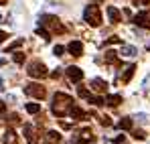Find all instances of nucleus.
I'll list each match as a JSON object with an SVG mask.
<instances>
[{"label":"nucleus","instance_id":"1","mask_svg":"<svg viewBox=\"0 0 150 144\" xmlns=\"http://www.w3.org/2000/svg\"><path fill=\"white\" fill-rule=\"evenodd\" d=\"M71 106H73V97L63 94V92H57L53 96V101H51V112H53V116L61 118L71 110Z\"/></svg>","mask_w":150,"mask_h":144},{"label":"nucleus","instance_id":"2","mask_svg":"<svg viewBox=\"0 0 150 144\" xmlns=\"http://www.w3.org/2000/svg\"><path fill=\"white\" fill-rule=\"evenodd\" d=\"M39 24L45 26L51 35H63V33H65L63 23H61L57 16H53V14H45V16H41V18H39Z\"/></svg>","mask_w":150,"mask_h":144},{"label":"nucleus","instance_id":"3","mask_svg":"<svg viewBox=\"0 0 150 144\" xmlns=\"http://www.w3.org/2000/svg\"><path fill=\"white\" fill-rule=\"evenodd\" d=\"M83 21L89 24V26H100L101 24V12H100V8H98V4L85 6V10H83Z\"/></svg>","mask_w":150,"mask_h":144},{"label":"nucleus","instance_id":"4","mask_svg":"<svg viewBox=\"0 0 150 144\" xmlns=\"http://www.w3.org/2000/svg\"><path fill=\"white\" fill-rule=\"evenodd\" d=\"M26 73H28L33 79H45V77L49 75V69H47V67H45L41 61H33V63L28 65Z\"/></svg>","mask_w":150,"mask_h":144},{"label":"nucleus","instance_id":"5","mask_svg":"<svg viewBox=\"0 0 150 144\" xmlns=\"http://www.w3.org/2000/svg\"><path fill=\"white\" fill-rule=\"evenodd\" d=\"M25 92L28 96L37 97V99H45V97H47V89H45V85H41V83H30V85H26Z\"/></svg>","mask_w":150,"mask_h":144},{"label":"nucleus","instance_id":"6","mask_svg":"<svg viewBox=\"0 0 150 144\" xmlns=\"http://www.w3.org/2000/svg\"><path fill=\"white\" fill-rule=\"evenodd\" d=\"M134 24H138L140 28H150V10H140L134 16Z\"/></svg>","mask_w":150,"mask_h":144},{"label":"nucleus","instance_id":"7","mask_svg":"<svg viewBox=\"0 0 150 144\" xmlns=\"http://www.w3.org/2000/svg\"><path fill=\"white\" fill-rule=\"evenodd\" d=\"M65 75H67L69 81H73V83H77V81L83 79V71H81L79 67H67V69H65Z\"/></svg>","mask_w":150,"mask_h":144},{"label":"nucleus","instance_id":"8","mask_svg":"<svg viewBox=\"0 0 150 144\" xmlns=\"http://www.w3.org/2000/svg\"><path fill=\"white\" fill-rule=\"evenodd\" d=\"M25 136H26V142H28V144H37V142H39L37 128H33L30 124H26V126H25Z\"/></svg>","mask_w":150,"mask_h":144},{"label":"nucleus","instance_id":"9","mask_svg":"<svg viewBox=\"0 0 150 144\" xmlns=\"http://www.w3.org/2000/svg\"><path fill=\"white\" fill-rule=\"evenodd\" d=\"M67 51H69L73 57H81V55H83V45H81V41H71V43L67 45Z\"/></svg>","mask_w":150,"mask_h":144},{"label":"nucleus","instance_id":"10","mask_svg":"<svg viewBox=\"0 0 150 144\" xmlns=\"http://www.w3.org/2000/svg\"><path fill=\"white\" fill-rule=\"evenodd\" d=\"M91 89L98 92V94H105L108 92V83L103 79H100V77H96V79H91Z\"/></svg>","mask_w":150,"mask_h":144},{"label":"nucleus","instance_id":"11","mask_svg":"<svg viewBox=\"0 0 150 144\" xmlns=\"http://www.w3.org/2000/svg\"><path fill=\"white\" fill-rule=\"evenodd\" d=\"M134 73H136V65H126L124 73L120 75V81H122V83H128V81L134 77Z\"/></svg>","mask_w":150,"mask_h":144},{"label":"nucleus","instance_id":"12","mask_svg":"<svg viewBox=\"0 0 150 144\" xmlns=\"http://www.w3.org/2000/svg\"><path fill=\"white\" fill-rule=\"evenodd\" d=\"M108 16H110V23L112 24H118L122 21V12L118 8H114V6H108Z\"/></svg>","mask_w":150,"mask_h":144},{"label":"nucleus","instance_id":"13","mask_svg":"<svg viewBox=\"0 0 150 144\" xmlns=\"http://www.w3.org/2000/svg\"><path fill=\"white\" fill-rule=\"evenodd\" d=\"M45 140H47V144H59L61 142V134H59L57 130H49V132L45 134Z\"/></svg>","mask_w":150,"mask_h":144},{"label":"nucleus","instance_id":"14","mask_svg":"<svg viewBox=\"0 0 150 144\" xmlns=\"http://www.w3.org/2000/svg\"><path fill=\"white\" fill-rule=\"evenodd\" d=\"M69 114H71V118H73V120H83V118H85V112H83V110H81L79 106H75V104L71 106Z\"/></svg>","mask_w":150,"mask_h":144},{"label":"nucleus","instance_id":"15","mask_svg":"<svg viewBox=\"0 0 150 144\" xmlns=\"http://www.w3.org/2000/svg\"><path fill=\"white\" fill-rule=\"evenodd\" d=\"M120 53H122L124 57H136V55H138V49H136V47H132V45H124Z\"/></svg>","mask_w":150,"mask_h":144},{"label":"nucleus","instance_id":"16","mask_svg":"<svg viewBox=\"0 0 150 144\" xmlns=\"http://www.w3.org/2000/svg\"><path fill=\"white\" fill-rule=\"evenodd\" d=\"M4 144H18V136H16L12 130H6V134H4Z\"/></svg>","mask_w":150,"mask_h":144},{"label":"nucleus","instance_id":"17","mask_svg":"<svg viewBox=\"0 0 150 144\" xmlns=\"http://www.w3.org/2000/svg\"><path fill=\"white\" fill-rule=\"evenodd\" d=\"M132 126H134L132 118H122V120L118 122V128L120 130H132Z\"/></svg>","mask_w":150,"mask_h":144},{"label":"nucleus","instance_id":"18","mask_svg":"<svg viewBox=\"0 0 150 144\" xmlns=\"http://www.w3.org/2000/svg\"><path fill=\"white\" fill-rule=\"evenodd\" d=\"M120 101H122V96H108V97H105V104L112 106V108L120 106Z\"/></svg>","mask_w":150,"mask_h":144},{"label":"nucleus","instance_id":"19","mask_svg":"<svg viewBox=\"0 0 150 144\" xmlns=\"http://www.w3.org/2000/svg\"><path fill=\"white\" fill-rule=\"evenodd\" d=\"M105 63H116V65H120V63H118V53H116V51H108V53H105Z\"/></svg>","mask_w":150,"mask_h":144},{"label":"nucleus","instance_id":"20","mask_svg":"<svg viewBox=\"0 0 150 144\" xmlns=\"http://www.w3.org/2000/svg\"><path fill=\"white\" fill-rule=\"evenodd\" d=\"M89 104H93V106H98V108H100V106L105 104V99L100 97V96H89Z\"/></svg>","mask_w":150,"mask_h":144},{"label":"nucleus","instance_id":"21","mask_svg":"<svg viewBox=\"0 0 150 144\" xmlns=\"http://www.w3.org/2000/svg\"><path fill=\"white\" fill-rule=\"evenodd\" d=\"M39 110H41L39 104H26V112L28 114H39Z\"/></svg>","mask_w":150,"mask_h":144},{"label":"nucleus","instance_id":"22","mask_svg":"<svg viewBox=\"0 0 150 144\" xmlns=\"http://www.w3.org/2000/svg\"><path fill=\"white\" fill-rule=\"evenodd\" d=\"M12 61H14L16 65H23V63H25V53H14Z\"/></svg>","mask_w":150,"mask_h":144},{"label":"nucleus","instance_id":"23","mask_svg":"<svg viewBox=\"0 0 150 144\" xmlns=\"http://www.w3.org/2000/svg\"><path fill=\"white\" fill-rule=\"evenodd\" d=\"M37 35H39V37H43V39H51V33L47 31V28H43V26H39V28H37Z\"/></svg>","mask_w":150,"mask_h":144},{"label":"nucleus","instance_id":"24","mask_svg":"<svg viewBox=\"0 0 150 144\" xmlns=\"http://www.w3.org/2000/svg\"><path fill=\"white\" fill-rule=\"evenodd\" d=\"M132 136H134L136 140H144V138H146V132H144V130H134Z\"/></svg>","mask_w":150,"mask_h":144},{"label":"nucleus","instance_id":"25","mask_svg":"<svg viewBox=\"0 0 150 144\" xmlns=\"http://www.w3.org/2000/svg\"><path fill=\"white\" fill-rule=\"evenodd\" d=\"M21 45H23V39H16L14 43H10V45L6 47V53H8V51H12V49H16V47H21Z\"/></svg>","mask_w":150,"mask_h":144},{"label":"nucleus","instance_id":"26","mask_svg":"<svg viewBox=\"0 0 150 144\" xmlns=\"http://www.w3.org/2000/svg\"><path fill=\"white\" fill-rule=\"evenodd\" d=\"M77 94H79V97H85V99H89V92H87L85 87H77Z\"/></svg>","mask_w":150,"mask_h":144},{"label":"nucleus","instance_id":"27","mask_svg":"<svg viewBox=\"0 0 150 144\" xmlns=\"http://www.w3.org/2000/svg\"><path fill=\"white\" fill-rule=\"evenodd\" d=\"M120 43H122V39H120V37H112V39H108V41H105V45H120Z\"/></svg>","mask_w":150,"mask_h":144},{"label":"nucleus","instance_id":"28","mask_svg":"<svg viewBox=\"0 0 150 144\" xmlns=\"http://www.w3.org/2000/svg\"><path fill=\"white\" fill-rule=\"evenodd\" d=\"M100 122H101V126H105V128H108V126H112V120H110V116H101Z\"/></svg>","mask_w":150,"mask_h":144},{"label":"nucleus","instance_id":"29","mask_svg":"<svg viewBox=\"0 0 150 144\" xmlns=\"http://www.w3.org/2000/svg\"><path fill=\"white\" fill-rule=\"evenodd\" d=\"M53 53H55V55H57V57H61V55H63V53H65V49L61 47V45H57V47L53 49Z\"/></svg>","mask_w":150,"mask_h":144},{"label":"nucleus","instance_id":"30","mask_svg":"<svg viewBox=\"0 0 150 144\" xmlns=\"http://www.w3.org/2000/svg\"><path fill=\"white\" fill-rule=\"evenodd\" d=\"M8 122H12V124H18V122H21L18 114H10V116H8Z\"/></svg>","mask_w":150,"mask_h":144},{"label":"nucleus","instance_id":"31","mask_svg":"<svg viewBox=\"0 0 150 144\" xmlns=\"http://www.w3.org/2000/svg\"><path fill=\"white\" fill-rule=\"evenodd\" d=\"M126 142V136L124 134H120V136H116V138H114V144H124Z\"/></svg>","mask_w":150,"mask_h":144},{"label":"nucleus","instance_id":"32","mask_svg":"<svg viewBox=\"0 0 150 144\" xmlns=\"http://www.w3.org/2000/svg\"><path fill=\"white\" fill-rule=\"evenodd\" d=\"M61 128H63V130H69V128H71V124H67V122H61Z\"/></svg>","mask_w":150,"mask_h":144},{"label":"nucleus","instance_id":"33","mask_svg":"<svg viewBox=\"0 0 150 144\" xmlns=\"http://www.w3.org/2000/svg\"><path fill=\"white\" fill-rule=\"evenodd\" d=\"M136 4H150V0H134Z\"/></svg>","mask_w":150,"mask_h":144},{"label":"nucleus","instance_id":"34","mask_svg":"<svg viewBox=\"0 0 150 144\" xmlns=\"http://www.w3.org/2000/svg\"><path fill=\"white\" fill-rule=\"evenodd\" d=\"M2 41H6V33H2V31H0V43H2Z\"/></svg>","mask_w":150,"mask_h":144},{"label":"nucleus","instance_id":"35","mask_svg":"<svg viewBox=\"0 0 150 144\" xmlns=\"http://www.w3.org/2000/svg\"><path fill=\"white\" fill-rule=\"evenodd\" d=\"M6 110V106H4V101H0V112H4Z\"/></svg>","mask_w":150,"mask_h":144},{"label":"nucleus","instance_id":"36","mask_svg":"<svg viewBox=\"0 0 150 144\" xmlns=\"http://www.w3.org/2000/svg\"><path fill=\"white\" fill-rule=\"evenodd\" d=\"M4 63H6V61H4V59H0V67H2V65H4Z\"/></svg>","mask_w":150,"mask_h":144},{"label":"nucleus","instance_id":"37","mask_svg":"<svg viewBox=\"0 0 150 144\" xmlns=\"http://www.w3.org/2000/svg\"><path fill=\"white\" fill-rule=\"evenodd\" d=\"M2 83H4V81H2V79H0V89H2V87H4V85H2Z\"/></svg>","mask_w":150,"mask_h":144},{"label":"nucleus","instance_id":"38","mask_svg":"<svg viewBox=\"0 0 150 144\" xmlns=\"http://www.w3.org/2000/svg\"><path fill=\"white\" fill-rule=\"evenodd\" d=\"M0 4H6V0H0Z\"/></svg>","mask_w":150,"mask_h":144},{"label":"nucleus","instance_id":"39","mask_svg":"<svg viewBox=\"0 0 150 144\" xmlns=\"http://www.w3.org/2000/svg\"><path fill=\"white\" fill-rule=\"evenodd\" d=\"M0 23H2V14H0Z\"/></svg>","mask_w":150,"mask_h":144},{"label":"nucleus","instance_id":"40","mask_svg":"<svg viewBox=\"0 0 150 144\" xmlns=\"http://www.w3.org/2000/svg\"><path fill=\"white\" fill-rule=\"evenodd\" d=\"M96 2H101V0H96Z\"/></svg>","mask_w":150,"mask_h":144}]
</instances>
